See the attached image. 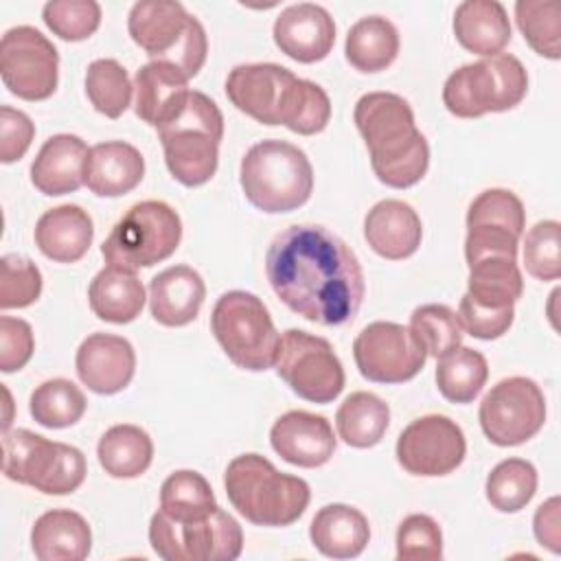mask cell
<instances>
[{
	"label": "cell",
	"mask_w": 561,
	"mask_h": 561,
	"mask_svg": "<svg viewBox=\"0 0 561 561\" xmlns=\"http://www.w3.org/2000/svg\"><path fill=\"white\" fill-rule=\"evenodd\" d=\"M265 274L294 313L324 327L351 322L366 291L355 252L316 224L283 228L267 248Z\"/></svg>",
	"instance_id": "obj_1"
},
{
	"label": "cell",
	"mask_w": 561,
	"mask_h": 561,
	"mask_svg": "<svg viewBox=\"0 0 561 561\" xmlns=\"http://www.w3.org/2000/svg\"><path fill=\"white\" fill-rule=\"evenodd\" d=\"M355 127L362 134L379 182L408 188L430 167V145L416 129L410 103L394 92H368L355 103Z\"/></svg>",
	"instance_id": "obj_2"
},
{
	"label": "cell",
	"mask_w": 561,
	"mask_h": 561,
	"mask_svg": "<svg viewBox=\"0 0 561 561\" xmlns=\"http://www.w3.org/2000/svg\"><path fill=\"white\" fill-rule=\"evenodd\" d=\"M224 486L230 504L256 526H289L309 506V484L278 471L261 454H241L232 458L224 473Z\"/></svg>",
	"instance_id": "obj_3"
},
{
	"label": "cell",
	"mask_w": 561,
	"mask_h": 561,
	"mask_svg": "<svg viewBox=\"0 0 561 561\" xmlns=\"http://www.w3.org/2000/svg\"><path fill=\"white\" fill-rule=\"evenodd\" d=\"M239 182L245 199L263 213L300 208L313 191V167L302 149L287 140L267 138L241 158Z\"/></svg>",
	"instance_id": "obj_4"
},
{
	"label": "cell",
	"mask_w": 561,
	"mask_h": 561,
	"mask_svg": "<svg viewBox=\"0 0 561 561\" xmlns=\"http://www.w3.org/2000/svg\"><path fill=\"white\" fill-rule=\"evenodd\" d=\"M158 136L167 169L180 184L199 186L215 175L224 114L210 96L191 90L182 110L158 129Z\"/></svg>",
	"instance_id": "obj_5"
},
{
	"label": "cell",
	"mask_w": 561,
	"mask_h": 561,
	"mask_svg": "<svg viewBox=\"0 0 561 561\" xmlns=\"http://www.w3.org/2000/svg\"><path fill=\"white\" fill-rule=\"evenodd\" d=\"M127 31L151 61H169L188 79L195 77L206 61V31L178 0L136 2L127 18Z\"/></svg>",
	"instance_id": "obj_6"
},
{
	"label": "cell",
	"mask_w": 561,
	"mask_h": 561,
	"mask_svg": "<svg viewBox=\"0 0 561 561\" xmlns=\"http://www.w3.org/2000/svg\"><path fill=\"white\" fill-rule=\"evenodd\" d=\"M83 454L66 443L48 440L31 430L2 432V473L46 495H66L85 480Z\"/></svg>",
	"instance_id": "obj_7"
},
{
	"label": "cell",
	"mask_w": 561,
	"mask_h": 561,
	"mask_svg": "<svg viewBox=\"0 0 561 561\" xmlns=\"http://www.w3.org/2000/svg\"><path fill=\"white\" fill-rule=\"evenodd\" d=\"M528 92L524 64L508 53L484 57L454 70L443 85V103L458 118H478L489 112H506Z\"/></svg>",
	"instance_id": "obj_8"
},
{
	"label": "cell",
	"mask_w": 561,
	"mask_h": 561,
	"mask_svg": "<svg viewBox=\"0 0 561 561\" xmlns=\"http://www.w3.org/2000/svg\"><path fill=\"white\" fill-rule=\"evenodd\" d=\"M210 329L234 366L259 373L276 364L280 335L259 296L243 289L221 294L213 307Z\"/></svg>",
	"instance_id": "obj_9"
},
{
	"label": "cell",
	"mask_w": 561,
	"mask_h": 561,
	"mask_svg": "<svg viewBox=\"0 0 561 561\" xmlns=\"http://www.w3.org/2000/svg\"><path fill=\"white\" fill-rule=\"evenodd\" d=\"M182 239V219L167 202L145 199L127 208L101 245L107 265L136 272L169 259Z\"/></svg>",
	"instance_id": "obj_10"
},
{
	"label": "cell",
	"mask_w": 561,
	"mask_h": 561,
	"mask_svg": "<svg viewBox=\"0 0 561 561\" xmlns=\"http://www.w3.org/2000/svg\"><path fill=\"white\" fill-rule=\"evenodd\" d=\"M149 543L164 561H234L243 550L239 522L224 508L178 522L156 511L149 522Z\"/></svg>",
	"instance_id": "obj_11"
},
{
	"label": "cell",
	"mask_w": 561,
	"mask_h": 561,
	"mask_svg": "<svg viewBox=\"0 0 561 561\" xmlns=\"http://www.w3.org/2000/svg\"><path fill=\"white\" fill-rule=\"evenodd\" d=\"M278 377L305 401L331 403L344 390V368L329 340L287 329L280 335Z\"/></svg>",
	"instance_id": "obj_12"
},
{
	"label": "cell",
	"mask_w": 561,
	"mask_h": 561,
	"mask_svg": "<svg viewBox=\"0 0 561 561\" xmlns=\"http://www.w3.org/2000/svg\"><path fill=\"white\" fill-rule=\"evenodd\" d=\"M478 419L484 436L493 445H522L543 427L546 397L537 381L506 377L484 394Z\"/></svg>",
	"instance_id": "obj_13"
},
{
	"label": "cell",
	"mask_w": 561,
	"mask_h": 561,
	"mask_svg": "<svg viewBox=\"0 0 561 561\" xmlns=\"http://www.w3.org/2000/svg\"><path fill=\"white\" fill-rule=\"evenodd\" d=\"M0 75L11 94L44 101L57 90L59 53L35 26H13L0 42Z\"/></svg>",
	"instance_id": "obj_14"
},
{
	"label": "cell",
	"mask_w": 561,
	"mask_h": 561,
	"mask_svg": "<svg viewBox=\"0 0 561 561\" xmlns=\"http://www.w3.org/2000/svg\"><path fill=\"white\" fill-rule=\"evenodd\" d=\"M526 226V210L522 199L506 188L482 191L467 210V265L486 259H515L519 237Z\"/></svg>",
	"instance_id": "obj_15"
},
{
	"label": "cell",
	"mask_w": 561,
	"mask_h": 561,
	"mask_svg": "<svg viewBox=\"0 0 561 561\" xmlns=\"http://www.w3.org/2000/svg\"><path fill=\"white\" fill-rule=\"evenodd\" d=\"M353 357L364 379L375 383H403L421 373L427 353L403 324L377 320L359 331Z\"/></svg>",
	"instance_id": "obj_16"
},
{
	"label": "cell",
	"mask_w": 561,
	"mask_h": 561,
	"mask_svg": "<svg viewBox=\"0 0 561 561\" xmlns=\"http://www.w3.org/2000/svg\"><path fill=\"white\" fill-rule=\"evenodd\" d=\"M465 454V434L445 414L414 419L397 438V460L412 476H447L460 467Z\"/></svg>",
	"instance_id": "obj_17"
},
{
	"label": "cell",
	"mask_w": 561,
	"mask_h": 561,
	"mask_svg": "<svg viewBox=\"0 0 561 561\" xmlns=\"http://www.w3.org/2000/svg\"><path fill=\"white\" fill-rule=\"evenodd\" d=\"M296 75L278 64H241L226 77V96L261 125H280V110Z\"/></svg>",
	"instance_id": "obj_18"
},
{
	"label": "cell",
	"mask_w": 561,
	"mask_h": 561,
	"mask_svg": "<svg viewBox=\"0 0 561 561\" xmlns=\"http://www.w3.org/2000/svg\"><path fill=\"white\" fill-rule=\"evenodd\" d=\"M274 42L294 61L313 64L324 59L335 44L331 13L313 2L285 7L274 20Z\"/></svg>",
	"instance_id": "obj_19"
},
{
	"label": "cell",
	"mask_w": 561,
	"mask_h": 561,
	"mask_svg": "<svg viewBox=\"0 0 561 561\" xmlns=\"http://www.w3.org/2000/svg\"><path fill=\"white\" fill-rule=\"evenodd\" d=\"M79 379L96 394L125 390L136 370V353L129 340L112 333H92L77 348Z\"/></svg>",
	"instance_id": "obj_20"
},
{
	"label": "cell",
	"mask_w": 561,
	"mask_h": 561,
	"mask_svg": "<svg viewBox=\"0 0 561 561\" xmlns=\"http://www.w3.org/2000/svg\"><path fill=\"white\" fill-rule=\"evenodd\" d=\"M272 449L289 465L313 469L331 460L335 436L331 423L313 412L289 410L270 430Z\"/></svg>",
	"instance_id": "obj_21"
},
{
	"label": "cell",
	"mask_w": 561,
	"mask_h": 561,
	"mask_svg": "<svg viewBox=\"0 0 561 561\" xmlns=\"http://www.w3.org/2000/svg\"><path fill=\"white\" fill-rule=\"evenodd\" d=\"M136 103L134 112L138 118L160 129L167 125L188 99V77L169 61L145 64L134 79Z\"/></svg>",
	"instance_id": "obj_22"
},
{
	"label": "cell",
	"mask_w": 561,
	"mask_h": 561,
	"mask_svg": "<svg viewBox=\"0 0 561 561\" xmlns=\"http://www.w3.org/2000/svg\"><path fill=\"white\" fill-rule=\"evenodd\" d=\"M364 237L379 256L401 261L419 250L423 224L408 202L381 199L364 219Z\"/></svg>",
	"instance_id": "obj_23"
},
{
	"label": "cell",
	"mask_w": 561,
	"mask_h": 561,
	"mask_svg": "<svg viewBox=\"0 0 561 561\" xmlns=\"http://www.w3.org/2000/svg\"><path fill=\"white\" fill-rule=\"evenodd\" d=\"M145 178L142 153L123 140H107L90 147L83 169V184L99 197H118L134 191Z\"/></svg>",
	"instance_id": "obj_24"
},
{
	"label": "cell",
	"mask_w": 561,
	"mask_h": 561,
	"mask_svg": "<svg viewBox=\"0 0 561 561\" xmlns=\"http://www.w3.org/2000/svg\"><path fill=\"white\" fill-rule=\"evenodd\" d=\"M206 285L188 265L162 270L149 283V307L156 322L164 327H184L193 322L204 305Z\"/></svg>",
	"instance_id": "obj_25"
},
{
	"label": "cell",
	"mask_w": 561,
	"mask_h": 561,
	"mask_svg": "<svg viewBox=\"0 0 561 561\" xmlns=\"http://www.w3.org/2000/svg\"><path fill=\"white\" fill-rule=\"evenodd\" d=\"M88 145L75 134H55L31 164V182L44 195L75 193L83 184Z\"/></svg>",
	"instance_id": "obj_26"
},
{
	"label": "cell",
	"mask_w": 561,
	"mask_h": 561,
	"mask_svg": "<svg viewBox=\"0 0 561 561\" xmlns=\"http://www.w3.org/2000/svg\"><path fill=\"white\" fill-rule=\"evenodd\" d=\"M94 237L92 217L77 204L46 210L35 224V245L57 263H75L90 250Z\"/></svg>",
	"instance_id": "obj_27"
},
{
	"label": "cell",
	"mask_w": 561,
	"mask_h": 561,
	"mask_svg": "<svg viewBox=\"0 0 561 561\" xmlns=\"http://www.w3.org/2000/svg\"><path fill=\"white\" fill-rule=\"evenodd\" d=\"M31 548L39 561H83L92 548V530L83 515L53 508L35 519Z\"/></svg>",
	"instance_id": "obj_28"
},
{
	"label": "cell",
	"mask_w": 561,
	"mask_h": 561,
	"mask_svg": "<svg viewBox=\"0 0 561 561\" xmlns=\"http://www.w3.org/2000/svg\"><path fill=\"white\" fill-rule=\"evenodd\" d=\"M454 35L462 48L493 57L511 42V22L497 0H465L454 13Z\"/></svg>",
	"instance_id": "obj_29"
},
{
	"label": "cell",
	"mask_w": 561,
	"mask_h": 561,
	"mask_svg": "<svg viewBox=\"0 0 561 561\" xmlns=\"http://www.w3.org/2000/svg\"><path fill=\"white\" fill-rule=\"evenodd\" d=\"M316 550L331 559L359 557L370 539V526L362 511L348 504L322 506L309 526Z\"/></svg>",
	"instance_id": "obj_30"
},
{
	"label": "cell",
	"mask_w": 561,
	"mask_h": 561,
	"mask_svg": "<svg viewBox=\"0 0 561 561\" xmlns=\"http://www.w3.org/2000/svg\"><path fill=\"white\" fill-rule=\"evenodd\" d=\"M90 309L99 320L127 324L136 320L145 307V285L134 272L107 265L88 287Z\"/></svg>",
	"instance_id": "obj_31"
},
{
	"label": "cell",
	"mask_w": 561,
	"mask_h": 561,
	"mask_svg": "<svg viewBox=\"0 0 561 561\" xmlns=\"http://www.w3.org/2000/svg\"><path fill=\"white\" fill-rule=\"evenodd\" d=\"M344 53L359 72L386 70L399 53L397 26L388 18L366 15L348 28Z\"/></svg>",
	"instance_id": "obj_32"
},
{
	"label": "cell",
	"mask_w": 561,
	"mask_h": 561,
	"mask_svg": "<svg viewBox=\"0 0 561 561\" xmlns=\"http://www.w3.org/2000/svg\"><path fill=\"white\" fill-rule=\"evenodd\" d=\"M96 456L105 473L112 478H138L151 465L153 443L142 427L121 423L101 436Z\"/></svg>",
	"instance_id": "obj_33"
},
{
	"label": "cell",
	"mask_w": 561,
	"mask_h": 561,
	"mask_svg": "<svg viewBox=\"0 0 561 561\" xmlns=\"http://www.w3.org/2000/svg\"><path fill=\"white\" fill-rule=\"evenodd\" d=\"M390 423V408L373 392H351L335 412V427L340 438L357 449L377 445Z\"/></svg>",
	"instance_id": "obj_34"
},
{
	"label": "cell",
	"mask_w": 561,
	"mask_h": 561,
	"mask_svg": "<svg viewBox=\"0 0 561 561\" xmlns=\"http://www.w3.org/2000/svg\"><path fill=\"white\" fill-rule=\"evenodd\" d=\"M524 278L515 259L486 256L469 265L467 294L484 307L504 309L522 298Z\"/></svg>",
	"instance_id": "obj_35"
},
{
	"label": "cell",
	"mask_w": 561,
	"mask_h": 561,
	"mask_svg": "<svg viewBox=\"0 0 561 561\" xmlns=\"http://www.w3.org/2000/svg\"><path fill=\"white\" fill-rule=\"evenodd\" d=\"M489 377V364L476 348L458 346L436 364V386L451 403H471Z\"/></svg>",
	"instance_id": "obj_36"
},
{
	"label": "cell",
	"mask_w": 561,
	"mask_h": 561,
	"mask_svg": "<svg viewBox=\"0 0 561 561\" xmlns=\"http://www.w3.org/2000/svg\"><path fill=\"white\" fill-rule=\"evenodd\" d=\"M217 508L208 480L191 469L173 471L160 489V508L167 517L186 522L197 519Z\"/></svg>",
	"instance_id": "obj_37"
},
{
	"label": "cell",
	"mask_w": 561,
	"mask_h": 561,
	"mask_svg": "<svg viewBox=\"0 0 561 561\" xmlns=\"http://www.w3.org/2000/svg\"><path fill=\"white\" fill-rule=\"evenodd\" d=\"M85 405L88 401L79 386L64 377H55L39 383L28 401V410L35 423L50 430L75 425L83 416Z\"/></svg>",
	"instance_id": "obj_38"
},
{
	"label": "cell",
	"mask_w": 561,
	"mask_h": 561,
	"mask_svg": "<svg viewBox=\"0 0 561 561\" xmlns=\"http://www.w3.org/2000/svg\"><path fill=\"white\" fill-rule=\"evenodd\" d=\"M484 491L493 508L500 513H517L537 491V469L524 458H506L491 469Z\"/></svg>",
	"instance_id": "obj_39"
},
{
	"label": "cell",
	"mask_w": 561,
	"mask_h": 561,
	"mask_svg": "<svg viewBox=\"0 0 561 561\" xmlns=\"http://www.w3.org/2000/svg\"><path fill=\"white\" fill-rule=\"evenodd\" d=\"M515 20L537 55L561 57V4L557 0H517Z\"/></svg>",
	"instance_id": "obj_40"
},
{
	"label": "cell",
	"mask_w": 561,
	"mask_h": 561,
	"mask_svg": "<svg viewBox=\"0 0 561 561\" xmlns=\"http://www.w3.org/2000/svg\"><path fill=\"white\" fill-rule=\"evenodd\" d=\"M331 121V101L329 94L313 81L296 77L291 88L287 90L283 110H280V125L287 129L311 136L320 134Z\"/></svg>",
	"instance_id": "obj_41"
},
{
	"label": "cell",
	"mask_w": 561,
	"mask_h": 561,
	"mask_svg": "<svg viewBox=\"0 0 561 561\" xmlns=\"http://www.w3.org/2000/svg\"><path fill=\"white\" fill-rule=\"evenodd\" d=\"M408 329L412 331L421 348L436 359L449 355L462 344L460 320L456 311H451L447 305L430 302L416 307L410 316Z\"/></svg>",
	"instance_id": "obj_42"
},
{
	"label": "cell",
	"mask_w": 561,
	"mask_h": 561,
	"mask_svg": "<svg viewBox=\"0 0 561 561\" xmlns=\"http://www.w3.org/2000/svg\"><path fill=\"white\" fill-rule=\"evenodd\" d=\"M131 90L129 75L116 59H94L85 70V94L92 107L107 118H118L129 107Z\"/></svg>",
	"instance_id": "obj_43"
},
{
	"label": "cell",
	"mask_w": 561,
	"mask_h": 561,
	"mask_svg": "<svg viewBox=\"0 0 561 561\" xmlns=\"http://www.w3.org/2000/svg\"><path fill=\"white\" fill-rule=\"evenodd\" d=\"M44 24L66 42L88 39L101 24V4L94 0H50L42 9Z\"/></svg>",
	"instance_id": "obj_44"
},
{
	"label": "cell",
	"mask_w": 561,
	"mask_h": 561,
	"mask_svg": "<svg viewBox=\"0 0 561 561\" xmlns=\"http://www.w3.org/2000/svg\"><path fill=\"white\" fill-rule=\"evenodd\" d=\"M561 224L554 219L537 221L524 237L526 272L539 280H557L561 276Z\"/></svg>",
	"instance_id": "obj_45"
},
{
	"label": "cell",
	"mask_w": 561,
	"mask_h": 561,
	"mask_svg": "<svg viewBox=\"0 0 561 561\" xmlns=\"http://www.w3.org/2000/svg\"><path fill=\"white\" fill-rule=\"evenodd\" d=\"M42 294L39 267L20 254L0 259V309H22L33 305Z\"/></svg>",
	"instance_id": "obj_46"
},
{
	"label": "cell",
	"mask_w": 561,
	"mask_h": 561,
	"mask_svg": "<svg viewBox=\"0 0 561 561\" xmlns=\"http://www.w3.org/2000/svg\"><path fill=\"white\" fill-rule=\"evenodd\" d=\"M397 559L438 561L443 559L440 526L423 513L408 515L397 528Z\"/></svg>",
	"instance_id": "obj_47"
},
{
	"label": "cell",
	"mask_w": 561,
	"mask_h": 561,
	"mask_svg": "<svg viewBox=\"0 0 561 561\" xmlns=\"http://www.w3.org/2000/svg\"><path fill=\"white\" fill-rule=\"evenodd\" d=\"M513 318H515L513 307H504V309L484 307V305H478L469 294H465L458 305V320L462 331H467L478 340H495L504 335L511 329Z\"/></svg>",
	"instance_id": "obj_48"
},
{
	"label": "cell",
	"mask_w": 561,
	"mask_h": 561,
	"mask_svg": "<svg viewBox=\"0 0 561 561\" xmlns=\"http://www.w3.org/2000/svg\"><path fill=\"white\" fill-rule=\"evenodd\" d=\"M35 348L33 329L22 318H0V370L15 373L26 366Z\"/></svg>",
	"instance_id": "obj_49"
},
{
	"label": "cell",
	"mask_w": 561,
	"mask_h": 561,
	"mask_svg": "<svg viewBox=\"0 0 561 561\" xmlns=\"http://www.w3.org/2000/svg\"><path fill=\"white\" fill-rule=\"evenodd\" d=\"M35 125L24 112L11 105L0 107V160L4 164L20 160L31 147Z\"/></svg>",
	"instance_id": "obj_50"
},
{
	"label": "cell",
	"mask_w": 561,
	"mask_h": 561,
	"mask_svg": "<svg viewBox=\"0 0 561 561\" xmlns=\"http://www.w3.org/2000/svg\"><path fill=\"white\" fill-rule=\"evenodd\" d=\"M533 530L535 537L541 546H546L550 552H559L561 550V530H559V497H550L546 500L533 519Z\"/></svg>",
	"instance_id": "obj_51"
}]
</instances>
